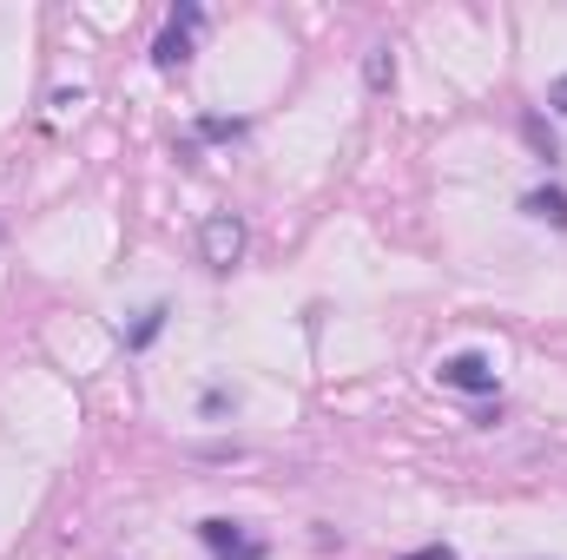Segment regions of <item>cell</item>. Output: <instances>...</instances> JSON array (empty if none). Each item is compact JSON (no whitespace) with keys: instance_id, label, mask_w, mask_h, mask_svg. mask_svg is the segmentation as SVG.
Instances as JSON below:
<instances>
[{"instance_id":"cell-2","label":"cell","mask_w":567,"mask_h":560,"mask_svg":"<svg viewBox=\"0 0 567 560\" xmlns=\"http://www.w3.org/2000/svg\"><path fill=\"white\" fill-rule=\"evenodd\" d=\"M442 383L449 390H468V396H495V363L482 350H462V356L442 363Z\"/></svg>"},{"instance_id":"cell-6","label":"cell","mask_w":567,"mask_h":560,"mask_svg":"<svg viewBox=\"0 0 567 560\" xmlns=\"http://www.w3.org/2000/svg\"><path fill=\"white\" fill-rule=\"evenodd\" d=\"M165 317H172V310H165V303H152V310H145L140 323H133V336H126V350H145V343H152V336L165 330Z\"/></svg>"},{"instance_id":"cell-7","label":"cell","mask_w":567,"mask_h":560,"mask_svg":"<svg viewBox=\"0 0 567 560\" xmlns=\"http://www.w3.org/2000/svg\"><path fill=\"white\" fill-rule=\"evenodd\" d=\"M390 80H396V66H390V53L377 46V53H370V86H390Z\"/></svg>"},{"instance_id":"cell-8","label":"cell","mask_w":567,"mask_h":560,"mask_svg":"<svg viewBox=\"0 0 567 560\" xmlns=\"http://www.w3.org/2000/svg\"><path fill=\"white\" fill-rule=\"evenodd\" d=\"M548 106H555V113H561V120H567V73H561V80H555V86H548Z\"/></svg>"},{"instance_id":"cell-5","label":"cell","mask_w":567,"mask_h":560,"mask_svg":"<svg viewBox=\"0 0 567 560\" xmlns=\"http://www.w3.org/2000/svg\"><path fill=\"white\" fill-rule=\"evenodd\" d=\"M522 211H528V218H542V225H555V231H567V191H528V198H522Z\"/></svg>"},{"instance_id":"cell-9","label":"cell","mask_w":567,"mask_h":560,"mask_svg":"<svg viewBox=\"0 0 567 560\" xmlns=\"http://www.w3.org/2000/svg\"><path fill=\"white\" fill-rule=\"evenodd\" d=\"M410 560H455V554H449V548L435 541V548H423V554H410Z\"/></svg>"},{"instance_id":"cell-1","label":"cell","mask_w":567,"mask_h":560,"mask_svg":"<svg viewBox=\"0 0 567 560\" xmlns=\"http://www.w3.org/2000/svg\"><path fill=\"white\" fill-rule=\"evenodd\" d=\"M198 258H205L212 271H231V265L245 258V218H231V211H212V218L198 225Z\"/></svg>"},{"instance_id":"cell-3","label":"cell","mask_w":567,"mask_h":560,"mask_svg":"<svg viewBox=\"0 0 567 560\" xmlns=\"http://www.w3.org/2000/svg\"><path fill=\"white\" fill-rule=\"evenodd\" d=\"M198 20H205L198 7H178V13H172V27L158 33L152 60H158V66H185V60H192V27H198Z\"/></svg>"},{"instance_id":"cell-4","label":"cell","mask_w":567,"mask_h":560,"mask_svg":"<svg viewBox=\"0 0 567 560\" xmlns=\"http://www.w3.org/2000/svg\"><path fill=\"white\" fill-rule=\"evenodd\" d=\"M198 535H205V548H218V560H258V554H265L258 541H245V528H238V521H205Z\"/></svg>"}]
</instances>
